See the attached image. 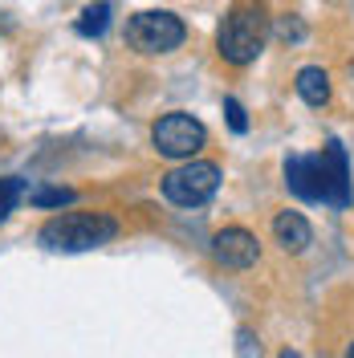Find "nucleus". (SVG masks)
<instances>
[{
  "mask_svg": "<svg viewBox=\"0 0 354 358\" xmlns=\"http://www.w3.org/2000/svg\"><path fill=\"white\" fill-rule=\"evenodd\" d=\"M269 29H273V17L265 0H236L216 29V53L228 66H253L269 41Z\"/></svg>",
  "mask_w": 354,
  "mask_h": 358,
  "instance_id": "2",
  "label": "nucleus"
},
{
  "mask_svg": "<svg viewBox=\"0 0 354 358\" xmlns=\"http://www.w3.org/2000/svg\"><path fill=\"white\" fill-rule=\"evenodd\" d=\"M118 236V220L106 212H62L37 232L49 252H90L102 248Z\"/></svg>",
  "mask_w": 354,
  "mask_h": 358,
  "instance_id": "3",
  "label": "nucleus"
},
{
  "mask_svg": "<svg viewBox=\"0 0 354 358\" xmlns=\"http://www.w3.org/2000/svg\"><path fill=\"white\" fill-rule=\"evenodd\" d=\"M163 200L176 208H204L220 192V167L208 159H183L176 171L163 176Z\"/></svg>",
  "mask_w": 354,
  "mask_h": 358,
  "instance_id": "4",
  "label": "nucleus"
},
{
  "mask_svg": "<svg viewBox=\"0 0 354 358\" xmlns=\"http://www.w3.org/2000/svg\"><path fill=\"white\" fill-rule=\"evenodd\" d=\"M273 245L281 248V252H289V257H297V252H306V248L313 245V228L310 220L302 216V212H277L273 216Z\"/></svg>",
  "mask_w": 354,
  "mask_h": 358,
  "instance_id": "8",
  "label": "nucleus"
},
{
  "mask_svg": "<svg viewBox=\"0 0 354 358\" xmlns=\"http://www.w3.org/2000/svg\"><path fill=\"white\" fill-rule=\"evenodd\" d=\"M224 114H228V127L236 134H244L248 131V118H244V106L236 102V98H224Z\"/></svg>",
  "mask_w": 354,
  "mask_h": 358,
  "instance_id": "13",
  "label": "nucleus"
},
{
  "mask_svg": "<svg viewBox=\"0 0 354 358\" xmlns=\"http://www.w3.org/2000/svg\"><path fill=\"white\" fill-rule=\"evenodd\" d=\"M106 24H111V0H98V4L82 8V17H78L73 29H78V37H102Z\"/></svg>",
  "mask_w": 354,
  "mask_h": 358,
  "instance_id": "10",
  "label": "nucleus"
},
{
  "mask_svg": "<svg viewBox=\"0 0 354 358\" xmlns=\"http://www.w3.org/2000/svg\"><path fill=\"white\" fill-rule=\"evenodd\" d=\"M212 257H216L224 268H253L261 261V245H257V236H253L248 228L228 224V228H220V232L212 236Z\"/></svg>",
  "mask_w": 354,
  "mask_h": 358,
  "instance_id": "7",
  "label": "nucleus"
},
{
  "mask_svg": "<svg viewBox=\"0 0 354 358\" xmlns=\"http://www.w3.org/2000/svg\"><path fill=\"white\" fill-rule=\"evenodd\" d=\"M204 143H208L204 122L192 118V114H183V110L163 114L155 127H151V147L163 159H196Z\"/></svg>",
  "mask_w": 354,
  "mask_h": 358,
  "instance_id": "6",
  "label": "nucleus"
},
{
  "mask_svg": "<svg viewBox=\"0 0 354 358\" xmlns=\"http://www.w3.org/2000/svg\"><path fill=\"white\" fill-rule=\"evenodd\" d=\"M8 29H13V24L4 21V13H0V33H8Z\"/></svg>",
  "mask_w": 354,
  "mask_h": 358,
  "instance_id": "15",
  "label": "nucleus"
},
{
  "mask_svg": "<svg viewBox=\"0 0 354 358\" xmlns=\"http://www.w3.org/2000/svg\"><path fill=\"white\" fill-rule=\"evenodd\" d=\"M281 37H285V41H289V37H293V41H302V37H306V24H302V21H285V24H281Z\"/></svg>",
  "mask_w": 354,
  "mask_h": 358,
  "instance_id": "14",
  "label": "nucleus"
},
{
  "mask_svg": "<svg viewBox=\"0 0 354 358\" xmlns=\"http://www.w3.org/2000/svg\"><path fill=\"white\" fill-rule=\"evenodd\" d=\"M21 200H24V179L4 176V179H0V224L17 212V203H21Z\"/></svg>",
  "mask_w": 354,
  "mask_h": 358,
  "instance_id": "11",
  "label": "nucleus"
},
{
  "mask_svg": "<svg viewBox=\"0 0 354 358\" xmlns=\"http://www.w3.org/2000/svg\"><path fill=\"white\" fill-rule=\"evenodd\" d=\"M293 90H297V98H302L306 106H326V102H330V73H326L322 66L297 69Z\"/></svg>",
  "mask_w": 354,
  "mask_h": 358,
  "instance_id": "9",
  "label": "nucleus"
},
{
  "mask_svg": "<svg viewBox=\"0 0 354 358\" xmlns=\"http://www.w3.org/2000/svg\"><path fill=\"white\" fill-rule=\"evenodd\" d=\"M183 41H187V24L179 21L176 13H167V8H147V13H134L127 21V45L147 53V57L171 53Z\"/></svg>",
  "mask_w": 354,
  "mask_h": 358,
  "instance_id": "5",
  "label": "nucleus"
},
{
  "mask_svg": "<svg viewBox=\"0 0 354 358\" xmlns=\"http://www.w3.org/2000/svg\"><path fill=\"white\" fill-rule=\"evenodd\" d=\"M33 203L37 208H62V203H73V192L69 187H45V192L33 196Z\"/></svg>",
  "mask_w": 354,
  "mask_h": 358,
  "instance_id": "12",
  "label": "nucleus"
},
{
  "mask_svg": "<svg viewBox=\"0 0 354 358\" xmlns=\"http://www.w3.org/2000/svg\"><path fill=\"white\" fill-rule=\"evenodd\" d=\"M285 187L306 203H330L346 208L351 203V159L342 143H326L313 155H289L285 159Z\"/></svg>",
  "mask_w": 354,
  "mask_h": 358,
  "instance_id": "1",
  "label": "nucleus"
},
{
  "mask_svg": "<svg viewBox=\"0 0 354 358\" xmlns=\"http://www.w3.org/2000/svg\"><path fill=\"white\" fill-rule=\"evenodd\" d=\"M346 355H351V358H354V342H351V346H346Z\"/></svg>",
  "mask_w": 354,
  "mask_h": 358,
  "instance_id": "16",
  "label": "nucleus"
}]
</instances>
